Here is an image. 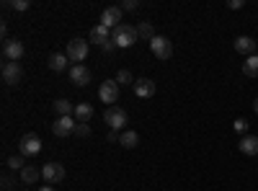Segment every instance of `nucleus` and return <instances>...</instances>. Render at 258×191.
Here are the masks:
<instances>
[{
  "mask_svg": "<svg viewBox=\"0 0 258 191\" xmlns=\"http://www.w3.org/2000/svg\"><path fill=\"white\" fill-rule=\"evenodd\" d=\"M235 52L243 57H253V54H258V41L250 36H238L235 39Z\"/></svg>",
  "mask_w": 258,
  "mask_h": 191,
  "instance_id": "obj_11",
  "label": "nucleus"
},
{
  "mask_svg": "<svg viewBox=\"0 0 258 191\" xmlns=\"http://www.w3.org/2000/svg\"><path fill=\"white\" fill-rule=\"evenodd\" d=\"M137 34H140V39H147V41H153L158 34H155V26L150 24V21H142V24L137 26Z\"/></svg>",
  "mask_w": 258,
  "mask_h": 191,
  "instance_id": "obj_23",
  "label": "nucleus"
},
{
  "mask_svg": "<svg viewBox=\"0 0 258 191\" xmlns=\"http://www.w3.org/2000/svg\"><path fill=\"white\" fill-rule=\"evenodd\" d=\"M253 111H255V114H258V98H255V101H253Z\"/></svg>",
  "mask_w": 258,
  "mask_h": 191,
  "instance_id": "obj_36",
  "label": "nucleus"
},
{
  "mask_svg": "<svg viewBox=\"0 0 258 191\" xmlns=\"http://www.w3.org/2000/svg\"><path fill=\"white\" fill-rule=\"evenodd\" d=\"M232 126H235V132H238V135H243V137H245V132H248V126H250V124H248V119H245V116H240V119H235V124H232Z\"/></svg>",
  "mask_w": 258,
  "mask_h": 191,
  "instance_id": "obj_26",
  "label": "nucleus"
},
{
  "mask_svg": "<svg viewBox=\"0 0 258 191\" xmlns=\"http://www.w3.org/2000/svg\"><path fill=\"white\" fill-rule=\"evenodd\" d=\"M8 168H13V171H24V168H26L24 155H11L8 158Z\"/></svg>",
  "mask_w": 258,
  "mask_h": 191,
  "instance_id": "obj_25",
  "label": "nucleus"
},
{
  "mask_svg": "<svg viewBox=\"0 0 258 191\" xmlns=\"http://www.w3.org/2000/svg\"><path fill=\"white\" fill-rule=\"evenodd\" d=\"M98 98L101 103H116L119 101V83L116 80H103L101 86H98Z\"/></svg>",
  "mask_w": 258,
  "mask_h": 191,
  "instance_id": "obj_8",
  "label": "nucleus"
},
{
  "mask_svg": "<svg viewBox=\"0 0 258 191\" xmlns=\"http://www.w3.org/2000/svg\"><path fill=\"white\" fill-rule=\"evenodd\" d=\"M0 36H3V39L8 36V24H3V26H0Z\"/></svg>",
  "mask_w": 258,
  "mask_h": 191,
  "instance_id": "obj_34",
  "label": "nucleus"
},
{
  "mask_svg": "<svg viewBox=\"0 0 258 191\" xmlns=\"http://www.w3.org/2000/svg\"><path fill=\"white\" fill-rule=\"evenodd\" d=\"M75 135H78V137H91V126L78 121V130H75Z\"/></svg>",
  "mask_w": 258,
  "mask_h": 191,
  "instance_id": "obj_29",
  "label": "nucleus"
},
{
  "mask_svg": "<svg viewBox=\"0 0 258 191\" xmlns=\"http://www.w3.org/2000/svg\"><path fill=\"white\" fill-rule=\"evenodd\" d=\"M3 57H6V62H18L21 57H24V41L6 39L3 41Z\"/></svg>",
  "mask_w": 258,
  "mask_h": 191,
  "instance_id": "obj_9",
  "label": "nucleus"
},
{
  "mask_svg": "<svg viewBox=\"0 0 258 191\" xmlns=\"http://www.w3.org/2000/svg\"><path fill=\"white\" fill-rule=\"evenodd\" d=\"M68 62H70V59H68V54L54 52V54L49 57V70H52V73H62L64 68H68Z\"/></svg>",
  "mask_w": 258,
  "mask_h": 191,
  "instance_id": "obj_20",
  "label": "nucleus"
},
{
  "mask_svg": "<svg viewBox=\"0 0 258 191\" xmlns=\"http://www.w3.org/2000/svg\"><path fill=\"white\" fill-rule=\"evenodd\" d=\"M227 6H230L232 11H240V8H243V0H230V3H227Z\"/></svg>",
  "mask_w": 258,
  "mask_h": 191,
  "instance_id": "obj_31",
  "label": "nucleus"
},
{
  "mask_svg": "<svg viewBox=\"0 0 258 191\" xmlns=\"http://www.w3.org/2000/svg\"><path fill=\"white\" fill-rule=\"evenodd\" d=\"M18 153L24 155V158H29V155H39V153H41V140H39L34 132L24 135V137L18 140Z\"/></svg>",
  "mask_w": 258,
  "mask_h": 191,
  "instance_id": "obj_3",
  "label": "nucleus"
},
{
  "mask_svg": "<svg viewBox=\"0 0 258 191\" xmlns=\"http://www.w3.org/2000/svg\"><path fill=\"white\" fill-rule=\"evenodd\" d=\"M64 54H68L70 62L80 65V62L88 57V41H83V39H70V41H68V49H64Z\"/></svg>",
  "mask_w": 258,
  "mask_h": 191,
  "instance_id": "obj_2",
  "label": "nucleus"
},
{
  "mask_svg": "<svg viewBox=\"0 0 258 191\" xmlns=\"http://www.w3.org/2000/svg\"><path fill=\"white\" fill-rule=\"evenodd\" d=\"M41 178L47 181V186H57L59 181H64V165L62 163H47L41 168Z\"/></svg>",
  "mask_w": 258,
  "mask_h": 191,
  "instance_id": "obj_6",
  "label": "nucleus"
},
{
  "mask_svg": "<svg viewBox=\"0 0 258 191\" xmlns=\"http://www.w3.org/2000/svg\"><path fill=\"white\" fill-rule=\"evenodd\" d=\"M119 137H121V135H119V132H114V130H111L109 135H106V140H109V142H119Z\"/></svg>",
  "mask_w": 258,
  "mask_h": 191,
  "instance_id": "obj_32",
  "label": "nucleus"
},
{
  "mask_svg": "<svg viewBox=\"0 0 258 191\" xmlns=\"http://www.w3.org/2000/svg\"><path fill=\"white\" fill-rule=\"evenodd\" d=\"M39 178H41V171L36 165H26L24 171H21V181H24V183H36Z\"/></svg>",
  "mask_w": 258,
  "mask_h": 191,
  "instance_id": "obj_21",
  "label": "nucleus"
},
{
  "mask_svg": "<svg viewBox=\"0 0 258 191\" xmlns=\"http://www.w3.org/2000/svg\"><path fill=\"white\" fill-rule=\"evenodd\" d=\"M116 83H119V88L121 86H135V78H132V73H129V70H119L116 73Z\"/></svg>",
  "mask_w": 258,
  "mask_h": 191,
  "instance_id": "obj_24",
  "label": "nucleus"
},
{
  "mask_svg": "<svg viewBox=\"0 0 258 191\" xmlns=\"http://www.w3.org/2000/svg\"><path fill=\"white\" fill-rule=\"evenodd\" d=\"M3 188H6V191H11V188H13V181H11V178H8V176H6V178H3Z\"/></svg>",
  "mask_w": 258,
  "mask_h": 191,
  "instance_id": "obj_33",
  "label": "nucleus"
},
{
  "mask_svg": "<svg viewBox=\"0 0 258 191\" xmlns=\"http://www.w3.org/2000/svg\"><path fill=\"white\" fill-rule=\"evenodd\" d=\"M243 75H248V78H258V54L245 57V62H243Z\"/></svg>",
  "mask_w": 258,
  "mask_h": 191,
  "instance_id": "obj_22",
  "label": "nucleus"
},
{
  "mask_svg": "<svg viewBox=\"0 0 258 191\" xmlns=\"http://www.w3.org/2000/svg\"><path fill=\"white\" fill-rule=\"evenodd\" d=\"M103 121L109 124L114 132H119V130H124V126H126V111L119 109V106H109L106 114H103Z\"/></svg>",
  "mask_w": 258,
  "mask_h": 191,
  "instance_id": "obj_4",
  "label": "nucleus"
},
{
  "mask_svg": "<svg viewBox=\"0 0 258 191\" xmlns=\"http://www.w3.org/2000/svg\"><path fill=\"white\" fill-rule=\"evenodd\" d=\"M101 49H103V54H114V49H119V47L114 44V41H106V44H103Z\"/></svg>",
  "mask_w": 258,
  "mask_h": 191,
  "instance_id": "obj_30",
  "label": "nucleus"
},
{
  "mask_svg": "<svg viewBox=\"0 0 258 191\" xmlns=\"http://www.w3.org/2000/svg\"><path fill=\"white\" fill-rule=\"evenodd\" d=\"M21 78H24V73H21L18 62H6L3 65V83L6 86H18Z\"/></svg>",
  "mask_w": 258,
  "mask_h": 191,
  "instance_id": "obj_12",
  "label": "nucleus"
},
{
  "mask_svg": "<svg viewBox=\"0 0 258 191\" xmlns=\"http://www.w3.org/2000/svg\"><path fill=\"white\" fill-rule=\"evenodd\" d=\"M240 153L243 155H248V158H255L258 155V137L255 135H245V137H240Z\"/></svg>",
  "mask_w": 258,
  "mask_h": 191,
  "instance_id": "obj_15",
  "label": "nucleus"
},
{
  "mask_svg": "<svg viewBox=\"0 0 258 191\" xmlns=\"http://www.w3.org/2000/svg\"><path fill=\"white\" fill-rule=\"evenodd\" d=\"M16 13H24V11H29L31 8V3H29V0H13V3H8Z\"/></svg>",
  "mask_w": 258,
  "mask_h": 191,
  "instance_id": "obj_27",
  "label": "nucleus"
},
{
  "mask_svg": "<svg viewBox=\"0 0 258 191\" xmlns=\"http://www.w3.org/2000/svg\"><path fill=\"white\" fill-rule=\"evenodd\" d=\"M36 191H54V188H52V186H39Z\"/></svg>",
  "mask_w": 258,
  "mask_h": 191,
  "instance_id": "obj_35",
  "label": "nucleus"
},
{
  "mask_svg": "<svg viewBox=\"0 0 258 191\" xmlns=\"http://www.w3.org/2000/svg\"><path fill=\"white\" fill-rule=\"evenodd\" d=\"M119 8H121V11H137V8H140V0H121Z\"/></svg>",
  "mask_w": 258,
  "mask_h": 191,
  "instance_id": "obj_28",
  "label": "nucleus"
},
{
  "mask_svg": "<svg viewBox=\"0 0 258 191\" xmlns=\"http://www.w3.org/2000/svg\"><path fill=\"white\" fill-rule=\"evenodd\" d=\"M54 114L57 116H75V103H70L68 98H57L54 101Z\"/></svg>",
  "mask_w": 258,
  "mask_h": 191,
  "instance_id": "obj_19",
  "label": "nucleus"
},
{
  "mask_svg": "<svg viewBox=\"0 0 258 191\" xmlns=\"http://www.w3.org/2000/svg\"><path fill=\"white\" fill-rule=\"evenodd\" d=\"M119 145L124 147V150H132V147L140 145V135H137L135 130H124L121 137H119Z\"/></svg>",
  "mask_w": 258,
  "mask_h": 191,
  "instance_id": "obj_18",
  "label": "nucleus"
},
{
  "mask_svg": "<svg viewBox=\"0 0 258 191\" xmlns=\"http://www.w3.org/2000/svg\"><path fill=\"white\" fill-rule=\"evenodd\" d=\"M150 49H153V54L158 59H170L173 57V44H170L168 36H155L153 41H150Z\"/></svg>",
  "mask_w": 258,
  "mask_h": 191,
  "instance_id": "obj_7",
  "label": "nucleus"
},
{
  "mask_svg": "<svg viewBox=\"0 0 258 191\" xmlns=\"http://www.w3.org/2000/svg\"><path fill=\"white\" fill-rule=\"evenodd\" d=\"M121 13H124V11H121L119 6H109V8L101 13V24H103L106 29L114 31L116 26H121Z\"/></svg>",
  "mask_w": 258,
  "mask_h": 191,
  "instance_id": "obj_10",
  "label": "nucleus"
},
{
  "mask_svg": "<svg viewBox=\"0 0 258 191\" xmlns=\"http://www.w3.org/2000/svg\"><path fill=\"white\" fill-rule=\"evenodd\" d=\"M137 39H140V34H137V26H132V24H121V26H116L111 31V41H114L119 49L132 47Z\"/></svg>",
  "mask_w": 258,
  "mask_h": 191,
  "instance_id": "obj_1",
  "label": "nucleus"
},
{
  "mask_svg": "<svg viewBox=\"0 0 258 191\" xmlns=\"http://www.w3.org/2000/svg\"><path fill=\"white\" fill-rule=\"evenodd\" d=\"M132 91H135L137 98H153V96H155V83L150 80V78H137L135 86H132Z\"/></svg>",
  "mask_w": 258,
  "mask_h": 191,
  "instance_id": "obj_13",
  "label": "nucleus"
},
{
  "mask_svg": "<svg viewBox=\"0 0 258 191\" xmlns=\"http://www.w3.org/2000/svg\"><path fill=\"white\" fill-rule=\"evenodd\" d=\"M78 130V119L75 116H57V121L52 124L54 137H70Z\"/></svg>",
  "mask_w": 258,
  "mask_h": 191,
  "instance_id": "obj_5",
  "label": "nucleus"
},
{
  "mask_svg": "<svg viewBox=\"0 0 258 191\" xmlns=\"http://www.w3.org/2000/svg\"><path fill=\"white\" fill-rule=\"evenodd\" d=\"M91 41H93V44H98V47H103L106 41H111V29H106L103 24L93 26L91 29Z\"/></svg>",
  "mask_w": 258,
  "mask_h": 191,
  "instance_id": "obj_16",
  "label": "nucleus"
},
{
  "mask_svg": "<svg viewBox=\"0 0 258 191\" xmlns=\"http://www.w3.org/2000/svg\"><path fill=\"white\" fill-rule=\"evenodd\" d=\"M93 106L91 103H75V119L80 121V124H88L91 119H93Z\"/></svg>",
  "mask_w": 258,
  "mask_h": 191,
  "instance_id": "obj_17",
  "label": "nucleus"
},
{
  "mask_svg": "<svg viewBox=\"0 0 258 191\" xmlns=\"http://www.w3.org/2000/svg\"><path fill=\"white\" fill-rule=\"evenodd\" d=\"M91 78H93V75H91V70L85 68V65H73V68H70V80L75 83V86H80V88L88 86Z\"/></svg>",
  "mask_w": 258,
  "mask_h": 191,
  "instance_id": "obj_14",
  "label": "nucleus"
}]
</instances>
